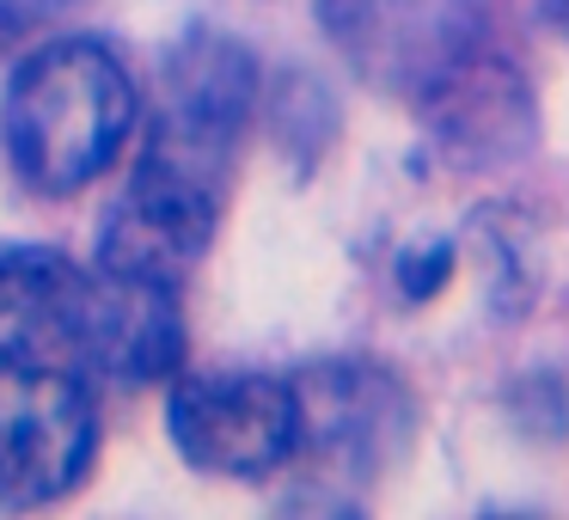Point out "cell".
I'll list each match as a JSON object with an SVG mask.
<instances>
[{
  "label": "cell",
  "mask_w": 569,
  "mask_h": 520,
  "mask_svg": "<svg viewBox=\"0 0 569 520\" xmlns=\"http://www.w3.org/2000/svg\"><path fill=\"white\" fill-rule=\"evenodd\" d=\"M295 404H300V447L349 471L386 466L410 441V422H417L410 392L368 361L312 368L307 380H295Z\"/></svg>",
  "instance_id": "52a82bcc"
},
{
  "label": "cell",
  "mask_w": 569,
  "mask_h": 520,
  "mask_svg": "<svg viewBox=\"0 0 569 520\" xmlns=\"http://www.w3.org/2000/svg\"><path fill=\"white\" fill-rule=\"evenodd\" d=\"M447 263H453V258H447V246H429V258H422V263L410 258L405 263V294H417V300L435 294V288L447 282Z\"/></svg>",
  "instance_id": "9c48e42d"
},
{
  "label": "cell",
  "mask_w": 569,
  "mask_h": 520,
  "mask_svg": "<svg viewBox=\"0 0 569 520\" xmlns=\"http://www.w3.org/2000/svg\"><path fill=\"white\" fill-rule=\"evenodd\" d=\"M136 87L99 38H56L26 56L0 104L7 160L43 197H74L123 153Z\"/></svg>",
  "instance_id": "6da1fadb"
},
{
  "label": "cell",
  "mask_w": 569,
  "mask_h": 520,
  "mask_svg": "<svg viewBox=\"0 0 569 520\" xmlns=\"http://www.w3.org/2000/svg\"><path fill=\"white\" fill-rule=\"evenodd\" d=\"M62 7H74V0H0V43L31 31V26H50Z\"/></svg>",
  "instance_id": "ba28073f"
},
{
  "label": "cell",
  "mask_w": 569,
  "mask_h": 520,
  "mask_svg": "<svg viewBox=\"0 0 569 520\" xmlns=\"http://www.w3.org/2000/svg\"><path fill=\"white\" fill-rule=\"evenodd\" d=\"M539 13L551 19V31H557V38L569 43V0H539Z\"/></svg>",
  "instance_id": "30bf717a"
},
{
  "label": "cell",
  "mask_w": 569,
  "mask_h": 520,
  "mask_svg": "<svg viewBox=\"0 0 569 520\" xmlns=\"http://www.w3.org/2000/svg\"><path fill=\"white\" fill-rule=\"evenodd\" d=\"M117 300H123V282L104 263L87 270L50 246L0 251V361L104 380Z\"/></svg>",
  "instance_id": "7a4b0ae2"
},
{
  "label": "cell",
  "mask_w": 569,
  "mask_h": 520,
  "mask_svg": "<svg viewBox=\"0 0 569 520\" xmlns=\"http://www.w3.org/2000/svg\"><path fill=\"white\" fill-rule=\"evenodd\" d=\"M325 19L337 50L417 111L490 50L478 0H325Z\"/></svg>",
  "instance_id": "3957f363"
},
{
  "label": "cell",
  "mask_w": 569,
  "mask_h": 520,
  "mask_svg": "<svg viewBox=\"0 0 569 520\" xmlns=\"http://www.w3.org/2000/svg\"><path fill=\"white\" fill-rule=\"evenodd\" d=\"M214 221H221V190L197 184L184 172L141 160L129 190L117 197L111 221L99 239V263L123 276H148V282H172L209 251Z\"/></svg>",
  "instance_id": "8992f818"
},
{
  "label": "cell",
  "mask_w": 569,
  "mask_h": 520,
  "mask_svg": "<svg viewBox=\"0 0 569 520\" xmlns=\"http://www.w3.org/2000/svg\"><path fill=\"white\" fill-rule=\"evenodd\" d=\"M166 429L184 466L209 478H263L300 453L295 380L270 373H202L178 380L166 404Z\"/></svg>",
  "instance_id": "5b68a950"
},
{
  "label": "cell",
  "mask_w": 569,
  "mask_h": 520,
  "mask_svg": "<svg viewBox=\"0 0 569 520\" xmlns=\"http://www.w3.org/2000/svg\"><path fill=\"white\" fill-rule=\"evenodd\" d=\"M99 417L80 373L0 361V502L43 508L92 466Z\"/></svg>",
  "instance_id": "277c9868"
}]
</instances>
